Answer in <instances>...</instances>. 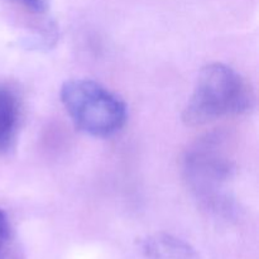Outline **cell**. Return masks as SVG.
Segmentation results:
<instances>
[{"mask_svg":"<svg viewBox=\"0 0 259 259\" xmlns=\"http://www.w3.org/2000/svg\"><path fill=\"white\" fill-rule=\"evenodd\" d=\"M254 105V91L238 71L224 63H210L197 76L182 120L189 126H202L223 118L245 115Z\"/></svg>","mask_w":259,"mask_h":259,"instance_id":"1","label":"cell"},{"mask_svg":"<svg viewBox=\"0 0 259 259\" xmlns=\"http://www.w3.org/2000/svg\"><path fill=\"white\" fill-rule=\"evenodd\" d=\"M182 171L190 190L206 209L229 211L228 190L235 164L225 138L211 134L199 139L185 153Z\"/></svg>","mask_w":259,"mask_h":259,"instance_id":"2","label":"cell"},{"mask_svg":"<svg viewBox=\"0 0 259 259\" xmlns=\"http://www.w3.org/2000/svg\"><path fill=\"white\" fill-rule=\"evenodd\" d=\"M60 98L76 128L95 138L114 136L126 121L124 101L90 78H72L63 82Z\"/></svg>","mask_w":259,"mask_h":259,"instance_id":"3","label":"cell"},{"mask_svg":"<svg viewBox=\"0 0 259 259\" xmlns=\"http://www.w3.org/2000/svg\"><path fill=\"white\" fill-rule=\"evenodd\" d=\"M20 101L10 88L0 85V154L13 149L20 126Z\"/></svg>","mask_w":259,"mask_h":259,"instance_id":"4","label":"cell"},{"mask_svg":"<svg viewBox=\"0 0 259 259\" xmlns=\"http://www.w3.org/2000/svg\"><path fill=\"white\" fill-rule=\"evenodd\" d=\"M143 250L152 259H199L184 240L169 234H157L144 240Z\"/></svg>","mask_w":259,"mask_h":259,"instance_id":"5","label":"cell"},{"mask_svg":"<svg viewBox=\"0 0 259 259\" xmlns=\"http://www.w3.org/2000/svg\"><path fill=\"white\" fill-rule=\"evenodd\" d=\"M0 259H24L8 214L0 209Z\"/></svg>","mask_w":259,"mask_h":259,"instance_id":"6","label":"cell"},{"mask_svg":"<svg viewBox=\"0 0 259 259\" xmlns=\"http://www.w3.org/2000/svg\"><path fill=\"white\" fill-rule=\"evenodd\" d=\"M14 2L34 14H43L48 9V0H14Z\"/></svg>","mask_w":259,"mask_h":259,"instance_id":"7","label":"cell"}]
</instances>
